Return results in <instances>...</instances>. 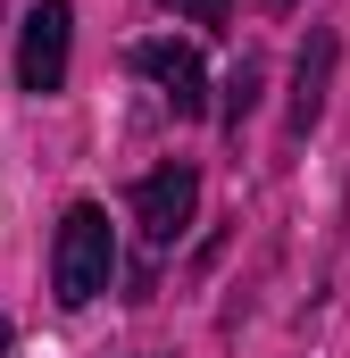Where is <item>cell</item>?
<instances>
[{
  "mask_svg": "<svg viewBox=\"0 0 350 358\" xmlns=\"http://www.w3.org/2000/svg\"><path fill=\"white\" fill-rule=\"evenodd\" d=\"M108 275H117V234H108V208L76 200V208L59 217V250H50V283H59V300H67V308H92V300L108 292Z\"/></svg>",
  "mask_w": 350,
  "mask_h": 358,
  "instance_id": "cell-1",
  "label": "cell"
},
{
  "mask_svg": "<svg viewBox=\"0 0 350 358\" xmlns=\"http://www.w3.org/2000/svg\"><path fill=\"white\" fill-rule=\"evenodd\" d=\"M67 42H76V8L67 0H42L17 34V84L25 92H59L67 84Z\"/></svg>",
  "mask_w": 350,
  "mask_h": 358,
  "instance_id": "cell-2",
  "label": "cell"
},
{
  "mask_svg": "<svg viewBox=\"0 0 350 358\" xmlns=\"http://www.w3.org/2000/svg\"><path fill=\"white\" fill-rule=\"evenodd\" d=\"M192 208H200V176H192L183 159L134 183V217H142V242H150V250H175V234L192 225Z\"/></svg>",
  "mask_w": 350,
  "mask_h": 358,
  "instance_id": "cell-3",
  "label": "cell"
},
{
  "mask_svg": "<svg viewBox=\"0 0 350 358\" xmlns=\"http://www.w3.org/2000/svg\"><path fill=\"white\" fill-rule=\"evenodd\" d=\"M134 67L175 100V117H200V108H209V76H200V50H192V42H142Z\"/></svg>",
  "mask_w": 350,
  "mask_h": 358,
  "instance_id": "cell-4",
  "label": "cell"
},
{
  "mask_svg": "<svg viewBox=\"0 0 350 358\" xmlns=\"http://www.w3.org/2000/svg\"><path fill=\"white\" fill-rule=\"evenodd\" d=\"M326 84H334V34H309V50L292 67V134H309L326 117Z\"/></svg>",
  "mask_w": 350,
  "mask_h": 358,
  "instance_id": "cell-5",
  "label": "cell"
},
{
  "mask_svg": "<svg viewBox=\"0 0 350 358\" xmlns=\"http://www.w3.org/2000/svg\"><path fill=\"white\" fill-rule=\"evenodd\" d=\"M251 100H259V67L242 59V67H234V84H225V125H242V117H251Z\"/></svg>",
  "mask_w": 350,
  "mask_h": 358,
  "instance_id": "cell-6",
  "label": "cell"
},
{
  "mask_svg": "<svg viewBox=\"0 0 350 358\" xmlns=\"http://www.w3.org/2000/svg\"><path fill=\"white\" fill-rule=\"evenodd\" d=\"M159 8L192 17V25H225V17H234V0H159Z\"/></svg>",
  "mask_w": 350,
  "mask_h": 358,
  "instance_id": "cell-7",
  "label": "cell"
},
{
  "mask_svg": "<svg viewBox=\"0 0 350 358\" xmlns=\"http://www.w3.org/2000/svg\"><path fill=\"white\" fill-rule=\"evenodd\" d=\"M0 358H8V317H0Z\"/></svg>",
  "mask_w": 350,
  "mask_h": 358,
  "instance_id": "cell-8",
  "label": "cell"
},
{
  "mask_svg": "<svg viewBox=\"0 0 350 358\" xmlns=\"http://www.w3.org/2000/svg\"><path fill=\"white\" fill-rule=\"evenodd\" d=\"M275 8H292V0H275Z\"/></svg>",
  "mask_w": 350,
  "mask_h": 358,
  "instance_id": "cell-9",
  "label": "cell"
}]
</instances>
